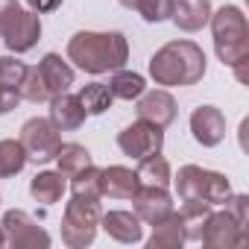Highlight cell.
<instances>
[{
  "label": "cell",
  "mask_w": 249,
  "mask_h": 249,
  "mask_svg": "<svg viewBox=\"0 0 249 249\" xmlns=\"http://www.w3.org/2000/svg\"><path fill=\"white\" fill-rule=\"evenodd\" d=\"M68 59L85 73H108L126 65L129 41L123 33H76L68 41Z\"/></svg>",
  "instance_id": "cell-1"
},
{
  "label": "cell",
  "mask_w": 249,
  "mask_h": 249,
  "mask_svg": "<svg viewBox=\"0 0 249 249\" xmlns=\"http://www.w3.org/2000/svg\"><path fill=\"white\" fill-rule=\"evenodd\" d=\"M211 33H214V50L223 65L234 71L240 82H249L246 65H249V27L246 15L237 6H223L211 18Z\"/></svg>",
  "instance_id": "cell-2"
},
{
  "label": "cell",
  "mask_w": 249,
  "mask_h": 249,
  "mask_svg": "<svg viewBox=\"0 0 249 249\" xmlns=\"http://www.w3.org/2000/svg\"><path fill=\"white\" fill-rule=\"evenodd\" d=\"M156 85H196L205 76V53L194 41H167L150 59Z\"/></svg>",
  "instance_id": "cell-3"
},
{
  "label": "cell",
  "mask_w": 249,
  "mask_h": 249,
  "mask_svg": "<svg viewBox=\"0 0 249 249\" xmlns=\"http://www.w3.org/2000/svg\"><path fill=\"white\" fill-rule=\"evenodd\" d=\"M0 38L12 53H27L41 38V21L36 12H24L18 0H0Z\"/></svg>",
  "instance_id": "cell-4"
},
{
  "label": "cell",
  "mask_w": 249,
  "mask_h": 249,
  "mask_svg": "<svg viewBox=\"0 0 249 249\" xmlns=\"http://www.w3.org/2000/svg\"><path fill=\"white\" fill-rule=\"evenodd\" d=\"M176 194L179 199H202L208 205H223L231 196V185L223 173L185 164L179 167V176H176Z\"/></svg>",
  "instance_id": "cell-5"
},
{
  "label": "cell",
  "mask_w": 249,
  "mask_h": 249,
  "mask_svg": "<svg viewBox=\"0 0 249 249\" xmlns=\"http://www.w3.org/2000/svg\"><path fill=\"white\" fill-rule=\"evenodd\" d=\"M97 226H100V199L73 196L62 217V240L73 249L88 246L97 237Z\"/></svg>",
  "instance_id": "cell-6"
},
{
  "label": "cell",
  "mask_w": 249,
  "mask_h": 249,
  "mask_svg": "<svg viewBox=\"0 0 249 249\" xmlns=\"http://www.w3.org/2000/svg\"><path fill=\"white\" fill-rule=\"evenodd\" d=\"M21 144L27 150V161L47 164V161L56 159V153L62 147V138H59V129L53 126V120H47V117H30L21 126Z\"/></svg>",
  "instance_id": "cell-7"
},
{
  "label": "cell",
  "mask_w": 249,
  "mask_h": 249,
  "mask_svg": "<svg viewBox=\"0 0 249 249\" xmlns=\"http://www.w3.org/2000/svg\"><path fill=\"white\" fill-rule=\"evenodd\" d=\"M205 246H214V249H237V246H246L249 243V229L240 226L229 211H220V214H208L205 220V229H202V237H199Z\"/></svg>",
  "instance_id": "cell-8"
},
{
  "label": "cell",
  "mask_w": 249,
  "mask_h": 249,
  "mask_svg": "<svg viewBox=\"0 0 249 249\" xmlns=\"http://www.w3.org/2000/svg\"><path fill=\"white\" fill-rule=\"evenodd\" d=\"M117 147L132 156V159H147L153 153H161L164 147V132L156 126V123H147V120H138L132 126H126L120 135H117Z\"/></svg>",
  "instance_id": "cell-9"
},
{
  "label": "cell",
  "mask_w": 249,
  "mask_h": 249,
  "mask_svg": "<svg viewBox=\"0 0 249 249\" xmlns=\"http://www.w3.org/2000/svg\"><path fill=\"white\" fill-rule=\"evenodd\" d=\"M3 231L6 243L15 249H36V246H50V234L27 214V211H6L3 214Z\"/></svg>",
  "instance_id": "cell-10"
},
{
  "label": "cell",
  "mask_w": 249,
  "mask_h": 249,
  "mask_svg": "<svg viewBox=\"0 0 249 249\" xmlns=\"http://www.w3.org/2000/svg\"><path fill=\"white\" fill-rule=\"evenodd\" d=\"M191 132L196 138V144L202 147H217L226 138V117L220 108L214 106H199L191 114Z\"/></svg>",
  "instance_id": "cell-11"
},
{
  "label": "cell",
  "mask_w": 249,
  "mask_h": 249,
  "mask_svg": "<svg viewBox=\"0 0 249 249\" xmlns=\"http://www.w3.org/2000/svg\"><path fill=\"white\" fill-rule=\"evenodd\" d=\"M176 111H179V108H176V100H173L167 91H161V88L147 91V94L138 97V120L156 123L159 129L170 126V123L176 120Z\"/></svg>",
  "instance_id": "cell-12"
},
{
  "label": "cell",
  "mask_w": 249,
  "mask_h": 249,
  "mask_svg": "<svg viewBox=\"0 0 249 249\" xmlns=\"http://www.w3.org/2000/svg\"><path fill=\"white\" fill-rule=\"evenodd\" d=\"M141 191V179L135 170L111 164L106 170H100V194L111 196V199H132Z\"/></svg>",
  "instance_id": "cell-13"
},
{
  "label": "cell",
  "mask_w": 249,
  "mask_h": 249,
  "mask_svg": "<svg viewBox=\"0 0 249 249\" xmlns=\"http://www.w3.org/2000/svg\"><path fill=\"white\" fill-rule=\"evenodd\" d=\"M135 199V214L144 223H159L173 211V199L167 194V188H153V185H141V191L132 196Z\"/></svg>",
  "instance_id": "cell-14"
},
{
  "label": "cell",
  "mask_w": 249,
  "mask_h": 249,
  "mask_svg": "<svg viewBox=\"0 0 249 249\" xmlns=\"http://www.w3.org/2000/svg\"><path fill=\"white\" fill-rule=\"evenodd\" d=\"M50 120H53V126L59 132H73L79 129L82 123H85V108L79 103V97L73 94H56L50 97Z\"/></svg>",
  "instance_id": "cell-15"
},
{
  "label": "cell",
  "mask_w": 249,
  "mask_h": 249,
  "mask_svg": "<svg viewBox=\"0 0 249 249\" xmlns=\"http://www.w3.org/2000/svg\"><path fill=\"white\" fill-rule=\"evenodd\" d=\"M100 226L106 229L108 237H114L120 243H138L144 237L141 217L132 214V211H108V214H100Z\"/></svg>",
  "instance_id": "cell-16"
},
{
  "label": "cell",
  "mask_w": 249,
  "mask_h": 249,
  "mask_svg": "<svg viewBox=\"0 0 249 249\" xmlns=\"http://www.w3.org/2000/svg\"><path fill=\"white\" fill-rule=\"evenodd\" d=\"M38 73H41L44 88H47L50 97L65 94V91L73 85V68H71L59 53H47V56L38 62Z\"/></svg>",
  "instance_id": "cell-17"
},
{
  "label": "cell",
  "mask_w": 249,
  "mask_h": 249,
  "mask_svg": "<svg viewBox=\"0 0 249 249\" xmlns=\"http://www.w3.org/2000/svg\"><path fill=\"white\" fill-rule=\"evenodd\" d=\"M211 18V3L208 0H173L170 9V21L185 30V33H196L208 24Z\"/></svg>",
  "instance_id": "cell-18"
},
{
  "label": "cell",
  "mask_w": 249,
  "mask_h": 249,
  "mask_svg": "<svg viewBox=\"0 0 249 249\" xmlns=\"http://www.w3.org/2000/svg\"><path fill=\"white\" fill-rule=\"evenodd\" d=\"M182 243H185V229H182V217L176 211H170L164 220L153 223L150 249H176Z\"/></svg>",
  "instance_id": "cell-19"
},
{
  "label": "cell",
  "mask_w": 249,
  "mask_h": 249,
  "mask_svg": "<svg viewBox=\"0 0 249 249\" xmlns=\"http://www.w3.org/2000/svg\"><path fill=\"white\" fill-rule=\"evenodd\" d=\"M182 229H185V240H199L202 237V229H205V220L211 214V205L202 202V199H182Z\"/></svg>",
  "instance_id": "cell-20"
},
{
  "label": "cell",
  "mask_w": 249,
  "mask_h": 249,
  "mask_svg": "<svg viewBox=\"0 0 249 249\" xmlns=\"http://www.w3.org/2000/svg\"><path fill=\"white\" fill-rule=\"evenodd\" d=\"M56 161H59V173L65 179H73L76 173H82V170H88L94 164L91 153L82 144H62L59 153H56Z\"/></svg>",
  "instance_id": "cell-21"
},
{
  "label": "cell",
  "mask_w": 249,
  "mask_h": 249,
  "mask_svg": "<svg viewBox=\"0 0 249 249\" xmlns=\"http://www.w3.org/2000/svg\"><path fill=\"white\" fill-rule=\"evenodd\" d=\"M30 194L36 202H44V205H53L62 199L65 194V182H62V173H53V170H44V173H36L33 182H30Z\"/></svg>",
  "instance_id": "cell-22"
},
{
  "label": "cell",
  "mask_w": 249,
  "mask_h": 249,
  "mask_svg": "<svg viewBox=\"0 0 249 249\" xmlns=\"http://www.w3.org/2000/svg\"><path fill=\"white\" fill-rule=\"evenodd\" d=\"M135 173H138L141 185H153V188H167V185H170V164H167V159L159 156V153L141 159V167H138Z\"/></svg>",
  "instance_id": "cell-23"
},
{
  "label": "cell",
  "mask_w": 249,
  "mask_h": 249,
  "mask_svg": "<svg viewBox=\"0 0 249 249\" xmlns=\"http://www.w3.org/2000/svg\"><path fill=\"white\" fill-rule=\"evenodd\" d=\"M108 91L114 94V97H120V100H138L144 91H147V85H144V76L141 73H135V71H114V76H111V82H108Z\"/></svg>",
  "instance_id": "cell-24"
},
{
  "label": "cell",
  "mask_w": 249,
  "mask_h": 249,
  "mask_svg": "<svg viewBox=\"0 0 249 249\" xmlns=\"http://www.w3.org/2000/svg\"><path fill=\"white\" fill-rule=\"evenodd\" d=\"M27 164V150L21 141H0V179H9V176H18Z\"/></svg>",
  "instance_id": "cell-25"
},
{
  "label": "cell",
  "mask_w": 249,
  "mask_h": 249,
  "mask_svg": "<svg viewBox=\"0 0 249 249\" xmlns=\"http://www.w3.org/2000/svg\"><path fill=\"white\" fill-rule=\"evenodd\" d=\"M76 97H79V103H82L85 114H103V111H106V108H111V103H114V94H111V91H108V85H103V82L82 85V91H79Z\"/></svg>",
  "instance_id": "cell-26"
},
{
  "label": "cell",
  "mask_w": 249,
  "mask_h": 249,
  "mask_svg": "<svg viewBox=\"0 0 249 249\" xmlns=\"http://www.w3.org/2000/svg\"><path fill=\"white\" fill-rule=\"evenodd\" d=\"M71 191H73V196H82V199H100L103 196L100 194V167L91 164L88 170L76 173L71 182Z\"/></svg>",
  "instance_id": "cell-27"
},
{
  "label": "cell",
  "mask_w": 249,
  "mask_h": 249,
  "mask_svg": "<svg viewBox=\"0 0 249 249\" xmlns=\"http://www.w3.org/2000/svg\"><path fill=\"white\" fill-rule=\"evenodd\" d=\"M18 97H21V100H30V103H44V100H50L38 68H27L24 82H21V88H18Z\"/></svg>",
  "instance_id": "cell-28"
},
{
  "label": "cell",
  "mask_w": 249,
  "mask_h": 249,
  "mask_svg": "<svg viewBox=\"0 0 249 249\" xmlns=\"http://www.w3.org/2000/svg\"><path fill=\"white\" fill-rule=\"evenodd\" d=\"M135 9H138V15H141L147 24H161V21L170 18L173 0H138Z\"/></svg>",
  "instance_id": "cell-29"
},
{
  "label": "cell",
  "mask_w": 249,
  "mask_h": 249,
  "mask_svg": "<svg viewBox=\"0 0 249 249\" xmlns=\"http://www.w3.org/2000/svg\"><path fill=\"white\" fill-rule=\"evenodd\" d=\"M24 73H27V65L18 62L15 56H3V59H0V85L18 91L21 82H24Z\"/></svg>",
  "instance_id": "cell-30"
},
{
  "label": "cell",
  "mask_w": 249,
  "mask_h": 249,
  "mask_svg": "<svg viewBox=\"0 0 249 249\" xmlns=\"http://www.w3.org/2000/svg\"><path fill=\"white\" fill-rule=\"evenodd\" d=\"M18 103H21L18 91H12V88H6V85H0V114L12 111V108H15Z\"/></svg>",
  "instance_id": "cell-31"
},
{
  "label": "cell",
  "mask_w": 249,
  "mask_h": 249,
  "mask_svg": "<svg viewBox=\"0 0 249 249\" xmlns=\"http://www.w3.org/2000/svg\"><path fill=\"white\" fill-rule=\"evenodd\" d=\"M27 3H30V9L38 15V12H53V9H59L62 0H27Z\"/></svg>",
  "instance_id": "cell-32"
},
{
  "label": "cell",
  "mask_w": 249,
  "mask_h": 249,
  "mask_svg": "<svg viewBox=\"0 0 249 249\" xmlns=\"http://www.w3.org/2000/svg\"><path fill=\"white\" fill-rule=\"evenodd\" d=\"M117 3H120V6H129V9H135V3H138V0H117Z\"/></svg>",
  "instance_id": "cell-33"
},
{
  "label": "cell",
  "mask_w": 249,
  "mask_h": 249,
  "mask_svg": "<svg viewBox=\"0 0 249 249\" xmlns=\"http://www.w3.org/2000/svg\"><path fill=\"white\" fill-rule=\"evenodd\" d=\"M0 246H6V231H3V226H0Z\"/></svg>",
  "instance_id": "cell-34"
}]
</instances>
